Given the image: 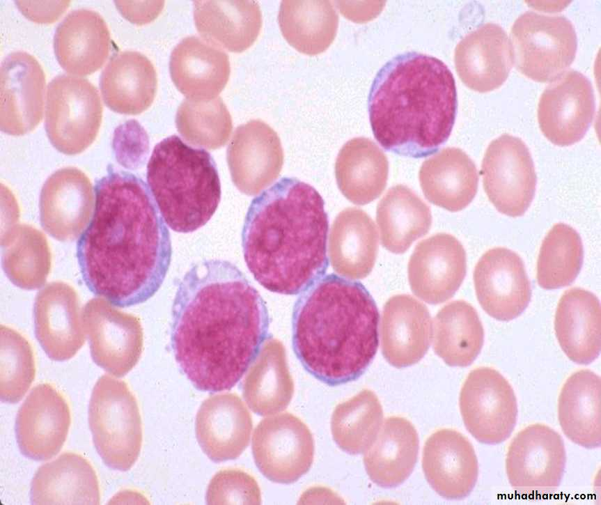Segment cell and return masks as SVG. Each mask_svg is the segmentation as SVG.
Wrapping results in <instances>:
<instances>
[{"label":"cell","mask_w":601,"mask_h":505,"mask_svg":"<svg viewBox=\"0 0 601 505\" xmlns=\"http://www.w3.org/2000/svg\"><path fill=\"white\" fill-rule=\"evenodd\" d=\"M171 316L175 360L201 391L234 387L268 338L270 318L263 297L228 261L194 265L178 284Z\"/></svg>","instance_id":"cell-1"},{"label":"cell","mask_w":601,"mask_h":505,"mask_svg":"<svg viewBox=\"0 0 601 505\" xmlns=\"http://www.w3.org/2000/svg\"><path fill=\"white\" fill-rule=\"evenodd\" d=\"M93 217L77 241L82 278L95 295L128 307L152 297L172 256L166 222L146 183L111 169L96 182Z\"/></svg>","instance_id":"cell-2"},{"label":"cell","mask_w":601,"mask_h":505,"mask_svg":"<svg viewBox=\"0 0 601 505\" xmlns=\"http://www.w3.org/2000/svg\"><path fill=\"white\" fill-rule=\"evenodd\" d=\"M328 230L318 192L297 178H281L248 208L242 231L247 266L271 292L302 293L327 271Z\"/></svg>","instance_id":"cell-3"},{"label":"cell","mask_w":601,"mask_h":505,"mask_svg":"<svg viewBox=\"0 0 601 505\" xmlns=\"http://www.w3.org/2000/svg\"><path fill=\"white\" fill-rule=\"evenodd\" d=\"M379 311L359 281L322 276L295 304L292 341L305 369L331 386L359 378L379 344Z\"/></svg>","instance_id":"cell-4"},{"label":"cell","mask_w":601,"mask_h":505,"mask_svg":"<svg viewBox=\"0 0 601 505\" xmlns=\"http://www.w3.org/2000/svg\"><path fill=\"white\" fill-rule=\"evenodd\" d=\"M368 106L373 133L385 150L427 157L451 133L458 107L455 79L437 58L403 53L376 74Z\"/></svg>","instance_id":"cell-5"},{"label":"cell","mask_w":601,"mask_h":505,"mask_svg":"<svg viewBox=\"0 0 601 505\" xmlns=\"http://www.w3.org/2000/svg\"><path fill=\"white\" fill-rule=\"evenodd\" d=\"M146 178L166 224L178 233L193 232L204 226L221 200V184L213 157L177 135L168 137L155 146Z\"/></svg>","instance_id":"cell-6"},{"label":"cell","mask_w":601,"mask_h":505,"mask_svg":"<svg viewBox=\"0 0 601 505\" xmlns=\"http://www.w3.org/2000/svg\"><path fill=\"white\" fill-rule=\"evenodd\" d=\"M93 441L110 468L129 470L142 444V424L138 403L127 384L103 375L93 387L88 406Z\"/></svg>","instance_id":"cell-7"},{"label":"cell","mask_w":601,"mask_h":505,"mask_svg":"<svg viewBox=\"0 0 601 505\" xmlns=\"http://www.w3.org/2000/svg\"><path fill=\"white\" fill-rule=\"evenodd\" d=\"M510 38L515 68L536 81H554L576 56L577 34L563 15L526 11L513 23Z\"/></svg>","instance_id":"cell-8"},{"label":"cell","mask_w":601,"mask_h":505,"mask_svg":"<svg viewBox=\"0 0 601 505\" xmlns=\"http://www.w3.org/2000/svg\"><path fill=\"white\" fill-rule=\"evenodd\" d=\"M102 110L97 88L86 79L54 77L47 93L45 129L50 142L64 154L81 153L98 134Z\"/></svg>","instance_id":"cell-9"},{"label":"cell","mask_w":601,"mask_h":505,"mask_svg":"<svg viewBox=\"0 0 601 505\" xmlns=\"http://www.w3.org/2000/svg\"><path fill=\"white\" fill-rule=\"evenodd\" d=\"M459 405L466 428L481 443L503 442L516 425L517 404L513 387L492 368L478 367L469 373Z\"/></svg>","instance_id":"cell-10"},{"label":"cell","mask_w":601,"mask_h":505,"mask_svg":"<svg viewBox=\"0 0 601 505\" xmlns=\"http://www.w3.org/2000/svg\"><path fill=\"white\" fill-rule=\"evenodd\" d=\"M565 462L561 436L548 426L535 424L521 430L511 440L506 470L515 490L527 495L546 494L559 486Z\"/></svg>","instance_id":"cell-11"},{"label":"cell","mask_w":601,"mask_h":505,"mask_svg":"<svg viewBox=\"0 0 601 505\" xmlns=\"http://www.w3.org/2000/svg\"><path fill=\"white\" fill-rule=\"evenodd\" d=\"M485 193L506 215H522L530 206L536 175L529 150L518 137L503 134L488 146L481 166Z\"/></svg>","instance_id":"cell-12"},{"label":"cell","mask_w":601,"mask_h":505,"mask_svg":"<svg viewBox=\"0 0 601 505\" xmlns=\"http://www.w3.org/2000/svg\"><path fill=\"white\" fill-rule=\"evenodd\" d=\"M252 452L256 466L269 480L290 483L311 468L314 442L306 425L284 412L262 420L254 430Z\"/></svg>","instance_id":"cell-13"},{"label":"cell","mask_w":601,"mask_h":505,"mask_svg":"<svg viewBox=\"0 0 601 505\" xmlns=\"http://www.w3.org/2000/svg\"><path fill=\"white\" fill-rule=\"evenodd\" d=\"M83 320L94 362L116 377L132 370L142 351L143 336L139 320L118 311L102 298H93L84 306Z\"/></svg>","instance_id":"cell-14"},{"label":"cell","mask_w":601,"mask_h":505,"mask_svg":"<svg viewBox=\"0 0 601 505\" xmlns=\"http://www.w3.org/2000/svg\"><path fill=\"white\" fill-rule=\"evenodd\" d=\"M595 98L592 84L582 73L570 70L551 81L543 92L538 121L552 143L566 146L579 141L592 122Z\"/></svg>","instance_id":"cell-15"},{"label":"cell","mask_w":601,"mask_h":505,"mask_svg":"<svg viewBox=\"0 0 601 505\" xmlns=\"http://www.w3.org/2000/svg\"><path fill=\"white\" fill-rule=\"evenodd\" d=\"M476 297L491 317L509 321L527 307L531 288L524 262L515 252L505 247L487 251L474 271Z\"/></svg>","instance_id":"cell-16"},{"label":"cell","mask_w":601,"mask_h":505,"mask_svg":"<svg viewBox=\"0 0 601 505\" xmlns=\"http://www.w3.org/2000/svg\"><path fill=\"white\" fill-rule=\"evenodd\" d=\"M71 424L69 405L53 385L32 389L19 407L15 434L21 453L35 460H46L63 447Z\"/></svg>","instance_id":"cell-17"},{"label":"cell","mask_w":601,"mask_h":505,"mask_svg":"<svg viewBox=\"0 0 601 505\" xmlns=\"http://www.w3.org/2000/svg\"><path fill=\"white\" fill-rule=\"evenodd\" d=\"M45 75L38 61L25 52L9 54L0 69V127L19 136L40 123Z\"/></svg>","instance_id":"cell-18"},{"label":"cell","mask_w":601,"mask_h":505,"mask_svg":"<svg viewBox=\"0 0 601 505\" xmlns=\"http://www.w3.org/2000/svg\"><path fill=\"white\" fill-rule=\"evenodd\" d=\"M467 271L466 252L460 241L444 233L419 242L408 263V279L413 293L437 304L451 298Z\"/></svg>","instance_id":"cell-19"},{"label":"cell","mask_w":601,"mask_h":505,"mask_svg":"<svg viewBox=\"0 0 601 505\" xmlns=\"http://www.w3.org/2000/svg\"><path fill=\"white\" fill-rule=\"evenodd\" d=\"M80 312L76 290L63 281L49 283L37 293L33 306L35 335L51 359H70L84 344Z\"/></svg>","instance_id":"cell-20"},{"label":"cell","mask_w":601,"mask_h":505,"mask_svg":"<svg viewBox=\"0 0 601 505\" xmlns=\"http://www.w3.org/2000/svg\"><path fill=\"white\" fill-rule=\"evenodd\" d=\"M227 161L236 187L254 195L279 176L283 151L277 133L260 120L237 127L227 149Z\"/></svg>","instance_id":"cell-21"},{"label":"cell","mask_w":601,"mask_h":505,"mask_svg":"<svg viewBox=\"0 0 601 505\" xmlns=\"http://www.w3.org/2000/svg\"><path fill=\"white\" fill-rule=\"evenodd\" d=\"M93 207V188L86 175L75 167L60 169L42 188L41 225L58 240H75L89 223Z\"/></svg>","instance_id":"cell-22"},{"label":"cell","mask_w":601,"mask_h":505,"mask_svg":"<svg viewBox=\"0 0 601 505\" xmlns=\"http://www.w3.org/2000/svg\"><path fill=\"white\" fill-rule=\"evenodd\" d=\"M422 467L432 489L448 499L468 496L478 479V460L471 443L451 428L438 430L428 438Z\"/></svg>","instance_id":"cell-23"},{"label":"cell","mask_w":601,"mask_h":505,"mask_svg":"<svg viewBox=\"0 0 601 505\" xmlns=\"http://www.w3.org/2000/svg\"><path fill=\"white\" fill-rule=\"evenodd\" d=\"M454 61L467 87L479 93L493 91L506 81L513 64L510 40L499 25L484 24L459 42Z\"/></svg>","instance_id":"cell-24"},{"label":"cell","mask_w":601,"mask_h":505,"mask_svg":"<svg viewBox=\"0 0 601 505\" xmlns=\"http://www.w3.org/2000/svg\"><path fill=\"white\" fill-rule=\"evenodd\" d=\"M251 430V414L235 394L214 395L201 404L197 412L198 444L216 463L239 457L249 445Z\"/></svg>","instance_id":"cell-25"},{"label":"cell","mask_w":601,"mask_h":505,"mask_svg":"<svg viewBox=\"0 0 601 505\" xmlns=\"http://www.w3.org/2000/svg\"><path fill=\"white\" fill-rule=\"evenodd\" d=\"M426 305L409 295H396L385 303L380 334L382 352L396 368L413 365L427 352L432 336Z\"/></svg>","instance_id":"cell-26"},{"label":"cell","mask_w":601,"mask_h":505,"mask_svg":"<svg viewBox=\"0 0 601 505\" xmlns=\"http://www.w3.org/2000/svg\"><path fill=\"white\" fill-rule=\"evenodd\" d=\"M169 70L174 84L187 98L211 100L226 85L231 67L228 56L219 47L189 36L173 49Z\"/></svg>","instance_id":"cell-27"},{"label":"cell","mask_w":601,"mask_h":505,"mask_svg":"<svg viewBox=\"0 0 601 505\" xmlns=\"http://www.w3.org/2000/svg\"><path fill=\"white\" fill-rule=\"evenodd\" d=\"M54 49L64 70L79 76L91 75L104 65L109 54V30L97 12L75 10L58 26Z\"/></svg>","instance_id":"cell-28"},{"label":"cell","mask_w":601,"mask_h":505,"mask_svg":"<svg viewBox=\"0 0 601 505\" xmlns=\"http://www.w3.org/2000/svg\"><path fill=\"white\" fill-rule=\"evenodd\" d=\"M33 504H99L97 474L80 454L65 452L40 466L31 483Z\"/></svg>","instance_id":"cell-29"},{"label":"cell","mask_w":601,"mask_h":505,"mask_svg":"<svg viewBox=\"0 0 601 505\" xmlns=\"http://www.w3.org/2000/svg\"><path fill=\"white\" fill-rule=\"evenodd\" d=\"M100 86L105 104L115 112L135 115L153 103L157 86L155 69L142 54H116L103 70Z\"/></svg>","instance_id":"cell-30"},{"label":"cell","mask_w":601,"mask_h":505,"mask_svg":"<svg viewBox=\"0 0 601 505\" xmlns=\"http://www.w3.org/2000/svg\"><path fill=\"white\" fill-rule=\"evenodd\" d=\"M196 28L208 42L232 52H242L257 39L262 14L255 1H194Z\"/></svg>","instance_id":"cell-31"},{"label":"cell","mask_w":601,"mask_h":505,"mask_svg":"<svg viewBox=\"0 0 601 505\" xmlns=\"http://www.w3.org/2000/svg\"><path fill=\"white\" fill-rule=\"evenodd\" d=\"M600 304L591 292L572 288L564 292L555 313L559 343L572 362L588 364L600 352Z\"/></svg>","instance_id":"cell-32"},{"label":"cell","mask_w":601,"mask_h":505,"mask_svg":"<svg viewBox=\"0 0 601 505\" xmlns=\"http://www.w3.org/2000/svg\"><path fill=\"white\" fill-rule=\"evenodd\" d=\"M419 436L413 424L401 417L385 419L364 451V463L370 479L383 488H395L412 474L417 460Z\"/></svg>","instance_id":"cell-33"},{"label":"cell","mask_w":601,"mask_h":505,"mask_svg":"<svg viewBox=\"0 0 601 505\" xmlns=\"http://www.w3.org/2000/svg\"><path fill=\"white\" fill-rule=\"evenodd\" d=\"M419 178L426 198L451 212L466 208L477 192L478 176L476 165L458 148H445L426 160Z\"/></svg>","instance_id":"cell-34"},{"label":"cell","mask_w":601,"mask_h":505,"mask_svg":"<svg viewBox=\"0 0 601 505\" xmlns=\"http://www.w3.org/2000/svg\"><path fill=\"white\" fill-rule=\"evenodd\" d=\"M378 250L376 226L364 210L348 208L331 226L329 252L333 269L350 279H363L371 272Z\"/></svg>","instance_id":"cell-35"},{"label":"cell","mask_w":601,"mask_h":505,"mask_svg":"<svg viewBox=\"0 0 601 505\" xmlns=\"http://www.w3.org/2000/svg\"><path fill=\"white\" fill-rule=\"evenodd\" d=\"M600 377L582 369L567 379L559 396L558 417L563 433L587 449L600 446Z\"/></svg>","instance_id":"cell-36"},{"label":"cell","mask_w":601,"mask_h":505,"mask_svg":"<svg viewBox=\"0 0 601 505\" xmlns=\"http://www.w3.org/2000/svg\"><path fill=\"white\" fill-rule=\"evenodd\" d=\"M386 155L372 140L356 137L340 150L335 164L338 187L350 201L365 205L384 191L388 178Z\"/></svg>","instance_id":"cell-37"},{"label":"cell","mask_w":601,"mask_h":505,"mask_svg":"<svg viewBox=\"0 0 601 505\" xmlns=\"http://www.w3.org/2000/svg\"><path fill=\"white\" fill-rule=\"evenodd\" d=\"M243 396L255 413L267 416L283 410L294 393L283 345L271 339L252 363L242 385Z\"/></svg>","instance_id":"cell-38"},{"label":"cell","mask_w":601,"mask_h":505,"mask_svg":"<svg viewBox=\"0 0 601 505\" xmlns=\"http://www.w3.org/2000/svg\"><path fill=\"white\" fill-rule=\"evenodd\" d=\"M376 219L382 246L394 254L405 252L432 224L429 207L403 185L390 188L380 201Z\"/></svg>","instance_id":"cell-39"},{"label":"cell","mask_w":601,"mask_h":505,"mask_svg":"<svg viewBox=\"0 0 601 505\" xmlns=\"http://www.w3.org/2000/svg\"><path fill=\"white\" fill-rule=\"evenodd\" d=\"M483 341L478 314L466 301L447 304L434 318V351L448 366H469L479 355Z\"/></svg>","instance_id":"cell-40"},{"label":"cell","mask_w":601,"mask_h":505,"mask_svg":"<svg viewBox=\"0 0 601 505\" xmlns=\"http://www.w3.org/2000/svg\"><path fill=\"white\" fill-rule=\"evenodd\" d=\"M281 33L298 52L316 55L334 41L338 16L329 1H282L278 15Z\"/></svg>","instance_id":"cell-41"},{"label":"cell","mask_w":601,"mask_h":505,"mask_svg":"<svg viewBox=\"0 0 601 505\" xmlns=\"http://www.w3.org/2000/svg\"><path fill=\"white\" fill-rule=\"evenodd\" d=\"M1 244L2 266L13 284L33 290L45 283L52 258L42 232L30 225H15L1 233Z\"/></svg>","instance_id":"cell-42"},{"label":"cell","mask_w":601,"mask_h":505,"mask_svg":"<svg viewBox=\"0 0 601 505\" xmlns=\"http://www.w3.org/2000/svg\"><path fill=\"white\" fill-rule=\"evenodd\" d=\"M383 410L375 394L364 389L338 404L331 419V430L336 444L350 454L366 450L382 424Z\"/></svg>","instance_id":"cell-43"},{"label":"cell","mask_w":601,"mask_h":505,"mask_svg":"<svg viewBox=\"0 0 601 505\" xmlns=\"http://www.w3.org/2000/svg\"><path fill=\"white\" fill-rule=\"evenodd\" d=\"M584 258L581 238L571 226L559 223L544 238L537 261V281L545 289L571 284L579 274Z\"/></svg>","instance_id":"cell-44"},{"label":"cell","mask_w":601,"mask_h":505,"mask_svg":"<svg viewBox=\"0 0 601 505\" xmlns=\"http://www.w3.org/2000/svg\"><path fill=\"white\" fill-rule=\"evenodd\" d=\"M175 121L178 132L186 140L212 149L224 146L232 130L231 115L219 97L185 99L178 109Z\"/></svg>","instance_id":"cell-45"},{"label":"cell","mask_w":601,"mask_h":505,"mask_svg":"<svg viewBox=\"0 0 601 505\" xmlns=\"http://www.w3.org/2000/svg\"><path fill=\"white\" fill-rule=\"evenodd\" d=\"M36 375L33 352L29 342L16 330L1 325L0 397L15 403L25 395Z\"/></svg>","instance_id":"cell-46"},{"label":"cell","mask_w":601,"mask_h":505,"mask_svg":"<svg viewBox=\"0 0 601 505\" xmlns=\"http://www.w3.org/2000/svg\"><path fill=\"white\" fill-rule=\"evenodd\" d=\"M208 504H260L261 494L256 479L238 469L218 472L206 492Z\"/></svg>","instance_id":"cell-47"},{"label":"cell","mask_w":601,"mask_h":505,"mask_svg":"<svg viewBox=\"0 0 601 505\" xmlns=\"http://www.w3.org/2000/svg\"><path fill=\"white\" fill-rule=\"evenodd\" d=\"M113 148L116 159L125 166H132L143 161L149 148L148 137L145 130L135 120L126 121L114 132Z\"/></svg>","instance_id":"cell-48"},{"label":"cell","mask_w":601,"mask_h":505,"mask_svg":"<svg viewBox=\"0 0 601 505\" xmlns=\"http://www.w3.org/2000/svg\"><path fill=\"white\" fill-rule=\"evenodd\" d=\"M70 1H16L20 12L29 20L38 24H51L67 10Z\"/></svg>","instance_id":"cell-49"},{"label":"cell","mask_w":601,"mask_h":505,"mask_svg":"<svg viewBox=\"0 0 601 505\" xmlns=\"http://www.w3.org/2000/svg\"><path fill=\"white\" fill-rule=\"evenodd\" d=\"M121 15L133 24H145L153 21L163 9L164 1H115Z\"/></svg>","instance_id":"cell-50"}]
</instances>
